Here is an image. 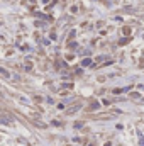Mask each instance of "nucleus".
<instances>
[{"label": "nucleus", "instance_id": "nucleus-1", "mask_svg": "<svg viewBox=\"0 0 144 146\" xmlns=\"http://www.w3.org/2000/svg\"><path fill=\"white\" fill-rule=\"evenodd\" d=\"M0 122H2V124H5V126H7V124H10V122H9V119H5V117H0Z\"/></svg>", "mask_w": 144, "mask_h": 146}]
</instances>
